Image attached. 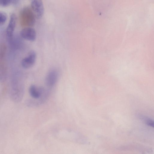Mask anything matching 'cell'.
I'll use <instances>...</instances> for the list:
<instances>
[{"mask_svg": "<svg viewBox=\"0 0 154 154\" xmlns=\"http://www.w3.org/2000/svg\"><path fill=\"white\" fill-rule=\"evenodd\" d=\"M21 24L26 27L34 25L35 22V15L31 8L26 7L22 9L20 14Z\"/></svg>", "mask_w": 154, "mask_h": 154, "instance_id": "cell-1", "label": "cell"}, {"mask_svg": "<svg viewBox=\"0 0 154 154\" xmlns=\"http://www.w3.org/2000/svg\"><path fill=\"white\" fill-rule=\"evenodd\" d=\"M31 8L36 18L39 19L43 16L44 13V7L42 0H32Z\"/></svg>", "mask_w": 154, "mask_h": 154, "instance_id": "cell-2", "label": "cell"}, {"mask_svg": "<svg viewBox=\"0 0 154 154\" xmlns=\"http://www.w3.org/2000/svg\"><path fill=\"white\" fill-rule=\"evenodd\" d=\"M17 18L15 15L12 14L10 17L9 21L6 29V34L9 42H11L15 27Z\"/></svg>", "mask_w": 154, "mask_h": 154, "instance_id": "cell-3", "label": "cell"}, {"mask_svg": "<svg viewBox=\"0 0 154 154\" xmlns=\"http://www.w3.org/2000/svg\"><path fill=\"white\" fill-rule=\"evenodd\" d=\"M36 56L35 51H30L28 55L22 60L21 62L22 67L25 69H29L32 67L35 63Z\"/></svg>", "mask_w": 154, "mask_h": 154, "instance_id": "cell-4", "label": "cell"}, {"mask_svg": "<svg viewBox=\"0 0 154 154\" xmlns=\"http://www.w3.org/2000/svg\"><path fill=\"white\" fill-rule=\"evenodd\" d=\"M20 35L23 39L31 41L35 40L36 32L35 30L31 27H26L20 32Z\"/></svg>", "mask_w": 154, "mask_h": 154, "instance_id": "cell-5", "label": "cell"}, {"mask_svg": "<svg viewBox=\"0 0 154 154\" xmlns=\"http://www.w3.org/2000/svg\"><path fill=\"white\" fill-rule=\"evenodd\" d=\"M58 76V72L56 70L52 69L50 70L48 73L45 78L46 85L49 87L54 86L57 82Z\"/></svg>", "mask_w": 154, "mask_h": 154, "instance_id": "cell-6", "label": "cell"}, {"mask_svg": "<svg viewBox=\"0 0 154 154\" xmlns=\"http://www.w3.org/2000/svg\"><path fill=\"white\" fill-rule=\"evenodd\" d=\"M44 91L43 88L38 87L34 85H31L29 89V92L30 95L33 98L35 99L41 98Z\"/></svg>", "mask_w": 154, "mask_h": 154, "instance_id": "cell-7", "label": "cell"}, {"mask_svg": "<svg viewBox=\"0 0 154 154\" xmlns=\"http://www.w3.org/2000/svg\"><path fill=\"white\" fill-rule=\"evenodd\" d=\"M7 19V16L4 12L0 11V25L4 24Z\"/></svg>", "mask_w": 154, "mask_h": 154, "instance_id": "cell-8", "label": "cell"}, {"mask_svg": "<svg viewBox=\"0 0 154 154\" xmlns=\"http://www.w3.org/2000/svg\"><path fill=\"white\" fill-rule=\"evenodd\" d=\"M12 0H0V6L6 7L12 4Z\"/></svg>", "mask_w": 154, "mask_h": 154, "instance_id": "cell-9", "label": "cell"}, {"mask_svg": "<svg viewBox=\"0 0 154 154\" xmlns=\"http://www.w3.org/2000/svg\"><path fill=\"white\" fill-rule=\"evenodd\" d=\"M141 118L144 120L148 125L153 127V121L151 119L144 116L142 117Z\"/></svg>", "mask_w": 154, "mask_h": 154, "instance_id": "cell-10", "label": "cell"}, {"mask_svg": "<svg viewBox=\"0 0 154 154\" xmlns=\"http://www.w3.org/2000/svg\"><path fill=\"white\" fill-rule=\"evenodd\" d=\"M12 4L14 5H16L17 4V3H18L19 0H12Z\"/></svg>", "mask_w": 154, "mask_h": 154, "instance_id": "cell-11", "label": "cell"}]
</instances>
